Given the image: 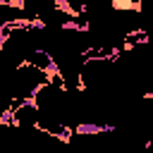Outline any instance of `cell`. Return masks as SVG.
Returning <instances> with one entry per match:
<instances>
[{
    "mask_svg": "<svg viewBox=\"0 0 153 153\" xmlns=\"http://www.w3.org/2000/svg\"><path fill=\"white\" fill-rule=\"evenodd\" d=\"M110 7H112V10H131V12H141V10H143V2H141V0H112Z\"/></svg>",
    "mask_w": 153,
    "mask_h": 153,
    "instance_id": "cell-1",
    "label": "cell"
}]
</instances>
